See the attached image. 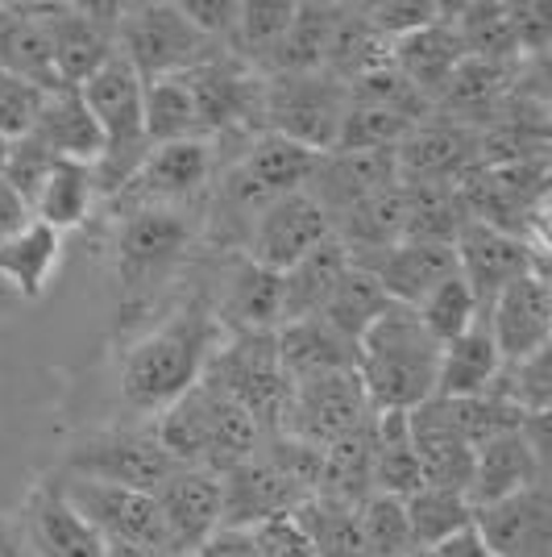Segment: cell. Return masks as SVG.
<instances>
[{
	"label": "cell",
	"instance_id": "1",
	"mask_svg": "<svg viewBox=\"0 0 552 557\" xmlns=\"http://www.w3.org/2000/svg\"><path fill=\"white\" fill-rule=\"evenodd\" d=\"M221 337H225V329L216 325L212 304H179L162 325L141 333L138 342L125 349L121 399L134 412H154L159 417L166 404H175L179 395L200 383V374H204L208 358H212Z\"/></svg>",
	"mask_w": 552,
	"mask_h": 557
},
{
	"label": "cell",
	"instance_id": "2",
	"mask_svg": "<svg viewBox=\"0 0 552 557\" xmlns=\"http://www.w3.org/2000/svg\"><path fill=\"white\" fill-rule=\"evenodd\" d=\"M200 237V216L191 209H138L121 212L113 242L116 275V317L121 325H138L159 304L191 258Z\"/></svg>",
	"mask_w": 552,
	"mask_h": 557
},
{
	"label": "cell",
	"instance_id": "3",
	"mask_svg": "<svg viewBox=\"0 0 552 557\" xmlns=\"http://www.w3.org/2000/svg\"><path fill=\"white\" fill-rule=\"evenodd\" d=\"M440 346L412 308L391 304L357 342V379L369 412H415L437 395Z\"/></svg>",
	"mask_w": 552,
	"mask_h": 557
},
{
	"label": "cell",
	"instance_id": "4",
	"mask_svg": "<svg viewBox=\"0 0 552 557\" xmlns=\"http://www.w3.org/2000/svg\"><path fill=\"white\" fill-rule=\"evenodd\" d=\"M79 96H84L96 129L104 138V150L92 163V171L100 200L109 205L116 191L134 180L141 159L150 154L146 125H141V79L121 54H113L88 84H79Z\"/></svg>",
	"mask_w": 552,
	"mask_h": 557
},
{
	"label": "cell",
	"instance_id": "5",
	"mask_svg": "<svg viewBox=\"0 0 552 557\" xmlns=\"http://www.w3.org/2000/svg\"><path fill=\"white\" fill-rule=\"evenodd\" d=\"M200 379L212 383L221 395H229L233 404L262 429V437L278 433L291 383L278 367L275 333H225Z\"/></svg>",
	"mask_w": 552,
	"mask_h": 557
},
{
	"label": "cell",
	"instance_id": "6",
	"mask_svg": "<svg viewBox=\"0 0 552 557\" xmlns=\"http://www.w3.org/2000/svg\"><path fill=\"white\" fill-rule=\"evenodd\" d=\"M116 54L138 71L141 84H150L184 75L187 67L216 54V47L187 22L175 0H138L116 4Z\"/></svg>",
	"mask_w": 552,
	"mask_h": 557
},
{
	"label": "cell",
	"instance_id": "7",
	"mask_svg": "<svg viewBox=\"0 0 552 557\" xmlns=\"http://www.w3.org/2000/svg\"><path fill=\"white\" fill-rule=\"evenodd\" d=\"M346 109L349 88L324 71L262 75V129L296 141L312 154H328L337 146Z\"/></svg>",
	"mask_w": 552,
	"mask_h": 557
},
{
	"label": "cell",
	"instance_id": "8",
	"mask_svg": "<svg viewBox=\"0 0 552 557\" xmlns=\"http://www.w3.org/2000/svg\"><path fill=\"white\" fill-rule=\"evenodd\" d=\"M184 84L196 104V121H200V138L204 141H229L241 138L253 141L262 129V75L237 63L233 54L216 50L204 63L184 71Z\"/></svg>",
	"mask_w": 552,
	"mask_h": 557
},
{
	"label": "cell",
	"instance_id": "9",
	"mask_svg": "<svg viewBox=\"0 0 552 557\" xmlns=\"http://www.w3.org/2000/svg\"><path fill=\"white\" fill-rule=\"evenodd\" d=\"M216 180V146L204 138L171 141V146H154L134 180L116 191L113 209L138 212V209H191L208 200V187Z\"/></svg>",
	"mask_w": 552,
	"mask_h": 557
},
{
	"label": "cell",
	"instance_id": "10",
	"mask_svg": "<svg viewBox=\"0 0 552 557\" xmlns=\"http://www.w3.org/2000/svg\"><path fill=\"white\" fill-rule=\"evenodd\" d=\"M179 466L162 454L150 429H104L88 433L79 445H71L63 474L71 479H88V483H109V487L129 491H154L175 474Z\"/></svg>",
	"mask_w": 552,
	"mask_h": 557
},
{
	"label": "cell",
	"instance_id": "11",
	"mask_svg": "<svg viewBox=\"0 0 552 557\" xmlns=\"http://www.w3.org/2000/svg\"><path fill=\"white\" fill-rule=\"evenodd\" d=\"M369 417L374 412H369L357 371H333V374H316V379H303V383H291L287 412H283L278 433L324 449V445H333L337 437L353 433L357 424H366Z\"/></svg>",
	"mask_w": 552,
	"mask_h": 557
},
{
	"label": "cell",
	"instance_id": "12",
	"mask_svg": "<svg viewBox=\"0 0 552 557\" xmlns=\"http://www.w3.org/2000/svg\"><path fill=\"white\" fill-rule=\"evenodd\" d=\"M549 483V412L528 417L519 429L486 442L474 454V479H469V504L486 508L506 495Z\"/></svg>",
	"mask_w": 552,
	"mask_h": 557
},
{
	"label": "cell",
	"instance_id": "13",
	"mask_svg": "<svg viewBox=\"0 0 552 557\" xmlns=\"http://www.w3.org/2000/svg\"><path fill=\"white\" fill-rule=\"evenodd\" d=\"M59 487L67 495V504L104 541H121V545H141L150 554H171V541H166V524H162V511L154 504V495L129 487H109V483H88V479H71V474H54Z\"/></svg>",
	"mask_w": 552,
	"mask_h": 557
},
{
	"label": "cell",
	"instance_id": "14",
	"mask_svg": "<svg viewBox=\"0 0 552 557\" xmlns=\"http://www.w3.org/2000/svg\"><path fill=\"white\" fill-rule=\"evenodd\" d=\"M221 479V529H258L278 516H296L312 499L283 466L258 445L246 462L216 474Z\"/></svg>",
	"mask_w": 552,
	"mask_h": 557
},
{
	"label": "cell",
	"instance_id": "15",
	"mask_svg": "<svg viewBox=\"0 0 552 557\" xmlns=\"http://www.w3.org/2000/svg\"><path fill=\"white\" fill-rule=\"evenodd\" d=\"M63 88L88 84L116 54V4H38Z\"/></svg>",
	"mask_w": 552,
	"mask_h": 557
},
{
	"label": "cell",
	"instance_id": "16",
	"mask_svg": "<svg viewBox=\"0 0 552 557\" xmlns=\"http://www.w3.org/2000/svg\"><path fill=\"white\" fill-rule=\"evenodd\" d=\"M453 250H457V275L474 292L478 317H486V308L499 300V292L511 287L519 275L544 271V255H536L519 233L486 225V221H469L457 233Z\"/></svg>",
	"mask_w": 552,
	"mask_h": 557
},
{
	"label": "cell",
	"instance_id": "17",
	"mask_svg": "<svg viewBox=\"0 0 552 557\" xmlns=\"http://www.w3.org/2000/svg\"><path fill=\"white\" fill-rule=\"evenodd\" d=\"M328 237H333L328 212L308 191H291V196L266 205L253 216L250 233H246V246H241V258H250L258 267L283 275L291 262H300L308 250H316Z\"/></svg>",
	"mask_w": 552,
	"mask_h": 557
},
{
	"label": "cell",
	"instance_id": "18",
	"mask_svg": "<svg viewBox=\"0 0 552 557\" xmlns=\"http://www.w3.org/2000/svg\"><path fill=\"white\" fill-rule=\"evenodd\" d=\"M478 154H482L478 129L428 116L394 146V175L403 187H453L478 163Z\"/></svg>",
	"mask_w": 552,
	"mask_h": 557
},
{
	"label": "cell",
	"instance_id": "19",
	"mask_svg": "<svg viewBox=\"0 0 552 557\" xmlns=\"http://www.w3.org/2000/svg\"><path fill=\"white\" fill-rule=\"evenodd\" d=\"M486 329L499 346L503 362H524L531 354L549 349L552 337V287L549 271H528L511 287L499 292V300L486 308Z\"/></svg>",
	"mask_w": 552,
	"mask_h": 557
},
{
	"label": "cell",
	"instance_id": "20",
	"mask_svg": "<svg viewBox=\"0 0 552 557\" xmlns=\"http://www.w3.org/2000/svg\"><path fill=\"white\" fill-rule=\"evenodd\" d=\"M474 533L494 557H552L549 483L474 508Z\"/></svg>",
	"mask_w": 552,
	"mask_h": 557
},
{
	"label": "cell",
	"instance_id": "21",
	"mask_svg": "<svg viewBox=\"0 0 552 557\" xmlns=\"http://www.w3.org/2000/svg\"><path fill=\"white\" fill-rule=\"evenodd\" d=\"M394 184H399L394 150H328L316 159V171L303 191L328 212V221H337L353 205H362Z\"/></svg>",
	"mask_w": 552,
	"mask_h": 557
},
{
	"label": "cell",
	"instance_id": "22",
	"mask_svg": "<svg viewBox=\"0 0 552 557\" xmlns=\"http://www.w3.org/2000/svg\"><path fill=\"white\" fill-rule=\"evenodd\" d=\"M154 504L166 524L171 554H196L208 536L221 529V479L212 470H175L159 491Z\"/></svg>",
	"mask_w": 552,
	"mask_h": 557
},
{
	"label": "cell",
	"instance_id": "23",
	"mask_svg": "<svg viewBox=\"0 0 552 557\" xmlns=\"http://www.w3.org/2000/svg\"><path fill=\"white\" fill-rule=\"evenodd\" d=\"M25 541L38 557H104V536L67 504L50 474L25 499Z\"/></svg>",
	"mask_w": 552,
	"mask_h": 557
},
{
	"label": "cell",
	"instance_id": "24",
	"mask_svg": "<svg viewBox=\"0 0 552 557\" xmlns=\"http://www.w3.org/2000/svg\"><path fill=\"white\" fill-rule=\"evenodd\" d=\"M378 278L387 300L399 308H415L428 292H437L444 278L457 275V250L444 242H399L382 255L353 262Z\"/></svg>",
	"mask_w": 552,
	"mask_h": 557
},
{
	"label": "cell",
	"instance_id": "25",
	"mask_svg": "<svg viewBox=\"0 0 552 557\" xmlns=\"http://www.w3.org/2000/svg\"><path fill=\"white\" fill-rule=\"evenodd\" d=\"M212 317L225 333H275L283 325V283L250 258H233L225 292L212 304Z\"/></svg>",
	"mask_w": 552,
	"mask_h": 557
},
{
	"label": "cell",
	"instance_id": "26",
	"mask_svg": "<svg viewBox=\"0 0 552 557\" xmlns=\"http://www.w3.org/2000/svg\"><path fill=\"white\" fill-rule=\"evenodd\" d=\"M461 59H465V50H461L457 29L449 22V4H444V13H440L437 22H428L424 29H415L407 38L391 42V67L399 71L432 109H437L440 92L449 88L453 71L461 67Z\"/></svg>",
	"mask_w": 552,
	"mask_h": 557
},
{
	"label": "cell",
	"instance_id": "27",
	"mask_svg": "<svg viewBox=\"0 0 552 557\" xmlns=\"http://www.w3.org/2000/svg\"><path fill=\"white\" fill-rule=\"evenodd\" d=\"M407 429H412V449L415 462H419V474H424V487H449L469 495L474 449L449 429V420L440 417L437 399H428L415 412H407Z\"/></svg>",
	"mask_w": 552,
	"mask_h": 557
},
{
	"label": "cell",
	"instance_id": "28",
	"mask_svg": "<svg viewBox=\"0 0 552 557\" xmlns=\"http://www.w3.org/2000/svg\"><path fill=\"white\" fill-rule=\"evenodd\" d=\"M275 346L287 383H303V379H316V374L333 371H357V346L346 342L337 329L324 325L321 317L278 325Z\"/></svg>",
	"mask_w": 552,
	"mask_h": 557
},
{
	"label": "cell",
	"instance_id": "29",
	"mask_svg": "<svg viewBox=\"0 0 552 557\" xmlns=\"http://www.w3.org/2000/svg\"><path fill=\"white\" fill-rule=\"evenodd\" d=\"M333 237L346 246L349 262H366V258L399 246L407 237V191H403V184L387 187L362 205H353L346 216H337Z\"/></svg>",
	"mask_w": 552,
	"mask_h": 557
},
{
	"label": "cell",
	"instance_id": "30",
	"mask_svg": "<svg viewBox=\"0 0 552 557\" xmlns=\"http://www.w3.org/2000/svg\"><path fill=\"white\" fill-rule=\"evenodd\" d=\"M63 262V233L42 221H29L0 246V292L17 300H38L50 287V275Z\"/></svg>",
	"mask_w": 552,
	"mask_h": 557
},
{
	"label": "cell",
	"instance_id": "31",
	"mask_svg": "<svg viewBox=\"0 0 552 557\" xmlns=\"http://www.w3.org/2000/svg\"><path fill=\"white\" fill-rule=\"evenodd\" d=\"M29 134L42 141L54 159L96 163L100 150H104V138H100V129H96L79 88H54V92L42 96V109L34 116Z\"/></svg>",
	"mask_w": 552,
	"mask_h": 557
},
{
	"label": "cell",
	"instance_id": "32",
	"mask_svg": "<svg viewBox=\"0 0 552 557\" xmlns=\"http://www.w3.org/2000/svg\"><path fill=\"white\" fill-rule=\"evenodd\" d=\"M503 371L499 346L490 337L486 321L478 317L461 337H453L449 346H440L437 362V395L432 399H461V395H482L494 387V379Z\"/></svg>",
	"mask_w": 552,
	"mask_h": 557
},
{
	"label": "cell",
	"instance_id": "33",
	"mask_svg": "<svg viewBox=\"0 0 552 557\" xmlns=\"http://www.w3.org/2000/svg\"><path fill=\"white\" fill-rule=\"evenodd\" d=\"M346 271H349V255L337 237H328L316 250H308L300 262H291L278 275V283H283V325L287 321L321 317V308L328 304L333 287L341 283Z\"/></svg>",
	"mask_w": 552,
	"mask_h": 557
},
{
	"label": "cell",
	"instance_id": "34",
	"mask_svg": "<svg viewBox=\"0 0 552 557\" xmlns=\"http://www.w3.org/2000/svg\"><path fill=\"white\" fill-rule=\"evenodd\" d=\"M391 63V42L369 25L366 9L362 4H341L337 25H333V38L324 50V75L341 79V84H357L374 71H382Z\"/></svg>",
	"mask_w": 552,
	"mask_h": 557
},
{
	"label": "cell",
	"instance_id": "35",
	"mask_svg": "<svg viewBox=\"0 0 552 557\" xmlns=\"http://www.w3.org/2000/svg\"><path fill=\"white\" fill-rule=\"evenodd\" d=\"M100 205V187H96L92 163H75V159H54L47 184L34 196L29 216L50 225L54 233L67 237L71 230L88 225V216Z\"/></svg>",
	"mask_w": 552,
	"mask_h": 557
},
{
	"label": "cell",
	"instance_id": "36",
	"mask_svg": "<svg viewBox=\"0 0 552 557\" xmlns=\"http://www.w3.org/2000/svg\"><path fill=\"white\" fill-rule=\"evenodd\" d=\"M369 491H374V417L333 445H324L321 483H316L321 499L349 504V508H357Z\"/></svg>",
	"mask_w": 552,
	"mask_h": 557
},
{
	"label": "cell",
	"instance_id": "37",
	"mask_svg": "<svg viewBox=\"0 0 552 557\" xmlns=\"http://www.w3.org/2000/svg\"><path fill=\"white\" fill-rule=\"evenodd\" d=\"M291 13H296V0H237V22L221 50L258 75H266L278 42L291 25Z\"/></svg>",
	"mask_w": 552,
	"mask_h": 557
},
{
	"label": "cell",
	"instance_id": "38",
	"mask_svg": "<svg viewBox=\"0 0 552 557\" xmlns=\"http://www.w3.org/2000/svg\"><path fill=\"white\" fill-rule=\"evenodd\" d=\"M337 13H341V4H321V0H303L300 4L296 0L291 25H287V34H283L266 75H308V71H321Z\"/></svg>",
	"mask_w": 552,
	"mask_h": 557
},
{
	"label": "cell",
	"instance_id": "39",
	"mask_svg": "<svg viewBox=\"0 0 552 557\" xmlns=\"http://www.w3.org/2000/svg\"><path fill=\"white\" fill-rule=\"evenodd\" d=\"M424 487V474L415 462L407 412H374V491L407 499Z\"/></svg>",
	"mask_w": 552,
	"mask_h": 557
},
{
	"label": "cell",
	"instance_id": "40",
	"mask_svg": "<svg viewBox=\"0 0 552 557\" xmlns=\"http://www.w3.org/2000/svg\"><path fill=\"white\" fill-rule=\"evenodd\" d=\"M449 22L457 29V42L465 59H486V63H506L519 67V47H515V22H511V4H457L449 9Z\"/></svg>",
	"mask_w": 552,
	"mask_h": 557
},
{
	"label": "cell",
	"instance_id": "41",
	"mask_svg": "<svg viewBox=\"0 0 552 557\" xmlns=\"http://www.w3.org/2000/svg\"><path fill=\"white\" fill-rule=\"evenodd\" d=\"M141 125H146L150 150L171 146V141L200 138V121H196V104H191L184 75H166V79L141 84Z\"/></svg>",
	"mask_w": 552,
	"mask_h": 557
},
{
	"label": "cell",
	"instance_id": "42",
	"mask_svg": "<svg viewBox=\"0 0 552 557\" xmlns=\"http://www.w3.org/2000/svg\"><path fill=\"white\" fill-rule=\"evenodd\" d=\"M403 508H407V529H412L415 549H437L449 536L465 533L474 524V504L465 491L419 487L403 499Z\"/></svg>",
	"mask_w": 552,
	"mask_h": 557
},
{
	"label": "cell",
	"instance_id": "43",
	"mask_svg": "<svg viewBox=\"0 0 552 557\" xmlns=\"http://www.w3.org/2000/svg\"><path fill=\"white\" fill-rule=\"evenodd\" d=\"M387 308H391V300H387V292L378 287V278L349 262V271L341 275V283L333 287L328 304L321 308V321L328 329H337L346 342L357 346V342H362V333H366V329L374 325Z\"/></svg>",
	"mask_w": 552,
	"mask_h": 557
},
{
	"label": "cell",
	"instance_id": "44",
	"mask_svg": "<svg viewBox=\"0 0 552 557\" xmlns=\"http://www.w3.org/2000/svg\"><path fill=\"white\" fill-rule=\"evenodd\" d=\"M440 417L449 420V429L457 433L461 442L469 445L474 454L482 449L486 442H494V437H503V433H511V429H519L524 424V412L506 399V395H499L494 387L482 395H461V399H437Z\"/></svg>",
	"mask_w": 552,
	"mask_h": 557
},
{
	"label": "cell",
	"instance_id": "45",
	"mask_svg": "<svg viewBox=\"0 0 552 557\" xmlns=\"http://www.w3.org/2000/svg\"><path fill=\"white\" fill-rule=\"evenodd\" d=\"M204 383V379H200ZM208 387V458H204V470L212 474H225L233 470L237 462H246L253 449L262 445V429L253 424L237 404H233L229 395H221L212 383Z\"/></svg>",
	"mask_w": 552,
	"mask_h": 557
},
{
	"label": "cell",
	"instance_id": "46",
	"mask_svg": "<svg viewBox=\"0 0 552 557\" xmlns=\"http://www.w3.org/2000/svg\"><path fill=\"white\" fill-rule=\"evenodd\" d=\"M296 520L312 541L316 557H374L366 536H362V524H357V508H349V504H333V499L312 495L296 511Z\"/></svg>",
	"mask_w": 552,
	"mask_h": 557
},
{
	"label": "cell",
	"instance_id": "47",
	"mask_svg": "<svg viewBox=\"0 0 552 557\" xmlns=\"http://www.w3.org/2000/svg\"><path fill=\"white\" fill-rule=\"evenodd\" d=\"M412 312L419 317L424 333H428L437 346H449L453 337H461L465 329L478 321V304H474V292L465 287V278H461V275L444 278L437 292H428L424 300L415 304Z\"/></svg>",
	"mask_w": 552,
	"mask_h": 557
},
{
	"label": "cell",
	"instance_id": "48",
	"mask_svg": "<svg viewBox=\"0 0 552 557\" xmlns=\"http://www.w3.org/2000/svg\"><path fill=\"white\" fill-rule=\"evenodd\" d=\"M357 524H362V536H366L374 557H403L415 549L412 529H407V508L394 495L369 491L366 499L357 504Z\"/></svg>",
	"mask_w": 552,
	"mask_h": 557
},
{
	"label": "cell",
	"instance_id": "49",
	"mask_svg": "<svg viewBox=\"0 0 552 557\" xmlns=\"http://www.w3.org/2000/svg\"><path fill=\"white\" fill-rule=\"evenodd\" d=\"M412 129H415L412 121L387 113V109L349 100L346 121H341V129H337V146H333V150H394Z\"/></svg>",
	"mask_w": 552,
	"mask_h": 557
},
{
	"label": "cell",
	"instance_id": "50",
	"mask_svg": "<svg viewBox=\"0 0 552 557\" xmlns=\"http://www.w3.org/2000/svg\"><path fill=\"white\" fill-rule=\"evenodd\" d=\"M50 166H54V154H50L47 146L34 138V134H25V138L9 141V150H4V166H0V180L13 187V191L22 196V205L29 209V205H34V196H38L42 184H47Z\"/></svg>",
	"mask_w": 552,
	"mask_h": 557
},
{
	"label": "cell",
	"instance_id": "51",
	"mask_svg": "<svg viewBox=\"0 0 552 557\" xmlns=\"http://www.w3.org/2000/svg\"><path fill=\"white\" fill-rule=\"evenodd\" d=\"M366 9L369 25L387 38V42H399L415 29H424L428 22H437L444 13V4L437 0H382V4H362Z\"/></svg>",
	"mask_w": 552,
	"mask_h": 557
},
{
	"label": "cell",
	"instance_id": "52",
	"mask_svg": "<svg viewBox=\"0 0 552 557\" xmlns=\"http://www.w3.org/2000/svg\"><path fill=\"white\" fill-rule=\"evenodd\" d=\"M42 96L47 92H38V88L22 84L17 75L0 71V138L4 141L25 138L34 129L38 109H42Z\"/></svg>",
	"mask_w": 552,
	"mask_h": 557
},
{
	"label": "cell",
	"instance_id": "53",
	"mask_svg": "<svg viewBox=\"0 0 552 557\" xmlns=\"http://www.w3.org/2000/svg\"><path fill=\"white\" fill-rule=\"evenodd\" d=\"M250 536L262 557H316V549H312V541H308V533L300 529L296 516L266 520V524L250 529Z\"/></svg>",
	"mask_w": 552,
	"mask_h": 557
},
{
	"label": "cell",
	"instance_id": "54",
	"mask_svg": "<svg viewBox=\"0 0 552 557\" xmlns=\"http://www.w3.org/2000/svg\"><path fill=\"white\" fill-rule=\"evenodd\" d=\"M175 4L216 50L229 42L233 22H237V0H175Z\"/></svg>",
	"mask_w": 552,
	"mask_h": 557
},
{
	"label": "cell",
	"instance_id": "55",
	"mask_svg": "<svg viewBox=\"0 0 552 557\" xmlns=\"http://www.w3.org/2000/svg\"><path fill=\"white\" fill-rule=\"evenodd\" d=\"M191 557H262L246 529H216Z\"/></svg>",
	"mask_w": 552,
	"mask_h": 557
},
{
	"label": "cell",
	"instance_id": "56",
	"mask_svg": "<svg viewBox=\"0 0 552 557\" xmlns=\"http://www.w3.org/2000/svg\"><path fill=\"white\" fill-rule=\"evenodd\" d=\"M29 221H34V216H29V209L22 205V196L0 180V246H4L17 230H25Z\"/></svg>",
	"mask_w": 552,
	"mask_h": 557
},
{
	"label": "cell",
	"instance_id": "57",
	"mask_svg": "<svg viewBox=\"0 0 552 557\" xmlns=\"http://www.w3.org/2000/svg\"><path fill=\"white\" fill-rule=\"evenodd\" d=\"M428 554H432V557H494L482 545V536L474 533V524H469L465 533L449 536V541H444V545H437V549H428Z\"/></svg>",
	"mask_w": 552,
	"mask_h": 557
},
{
	"label": "cell",
	"instance_id": "58",
	"mask_svg": "<svg viewBox=\"0 0 552 557\" xmlns=\"http://www.w3.org/2000/svg\"><path fill=\"white\" fill-rule=\"evenodd\" d=\"M104 557H162V554H150V549H141V545H121V541H104Z\"/></svg>",
	"mask_w": 552,
	"mask_h": 557
},
{
	"label": "cell",
	"instance_id": "59",
	"mask_svg": "<svg viewBox=\"0 0 552 557\" xmlns=\"http://www.w3.org/2000/svg\"><path fill=\"white\" fill-rule=\"evenodd\" d=\"M403 557H432L428 549H412V554H403Z\"/></svg>",
	"mask_w": 552,
	"mask_h": 557
},
{
	"label": "cell",
	"instance_id": "60",
	"mask_svg": "<svg viewBox=\"0 0 552 557\" xmlns=\"http://www.w3.org/2000/svg\"><path fill=\"white\" fill-rule=\"evenodd\" d=\"M4 150H9V141L0 138V166H4Z\"/></svg>",
	"mask_w": 552,
	"mask_h": 557
}]
</instances>
